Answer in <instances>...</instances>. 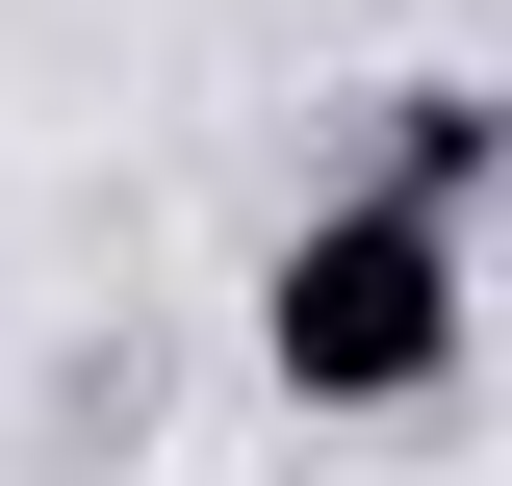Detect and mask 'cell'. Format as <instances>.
Instances as JSON below:
<instances>
[{"label": "cell", "mask_w": 512, "mask_h": 486, "mask_svg": "<svg viewBox=\"0 0 512 486\" xmlns=\"http://www.w3.org/2000/svg\"><path fill=\"white\" fill-rule=\"evenodd\" d=\"M256 359H282V410H436L461 384V231L308 205V231L256 256Z\"/></svg>", "instance_id": "6da1fadb"}, {"label": "cell", "mask_w": 512, "mask_h": 486, "mask_svg": "<svg viewBox=\"0 0 512 486\" xmlns=\"http://www.w3.org/2000/svg\"><path fill=\"white\" fill-rule=\"evenodd\" d=\"M487 154H512V103H487V77H384V180H359V205L461 231V205H487Z\"/></svg>", "instance_id": "7a4b0ae2"}]
</instances>
